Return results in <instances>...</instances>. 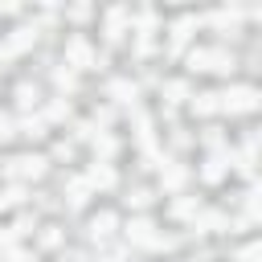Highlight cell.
<instances>
[{"mask_svg": "<svg viewBox=\"0 0 262 262\" xmlns=\"http://www.w3.org/2000/svg\"><path fill=\"white\" fill-rule=\"evenodd\" d=\"M254 106H258V90H254V86H229V90L221 94V111H229V115L254 111Z\"/></svg>", "mask_w": 262, "mask_h": 262, "instance_id": "6da1fadb", "label": "cell"}, {"mask_svg": "<svg viewBox=\"0 0 262 262\" xmlns=\"http://www.w3.org/2000/svg\"><path fill=\"white\" fill-rule=\"evenodd\" d=\"M8 172H12V176H33V180H37V176L45 172V160H41V156H20V160H12Z\"/></svg>", "mask_w": 262, "mask_h": 262, "instance_id": "7a4b0ae2", "label": "cell"}, {"mask_svg": "<svg viewBox=\"0 0 262 262\" xmlns=\"http://www.w3.org/2000/svg\"><path fill=\"white\" fill-rule=\"evenodd\" d=\"M127 237H131V242H143V246H156V225H151L147 217H135V221L127 225Z\"/></svg>", "mask_w": 262, "mask_h": 262, "instance_id": "3957f363", "label": "cell"}, {"mask_svg": "<svg viewBox=\"0 0 262 262\" xmlns=\"http://www.w3.org/2000/svg\"><path fill=\"white\" fill-rule=\"evenodd\" d=\"M115 225H119V221H115V213H111V209H102V213H94V217H90V233H94V237H111V233H115Z\"/></svg>", "mask_w": 262, "mask_h": 262, "instance_id": "277c9868", "label": "cell"}, {"mask_svg": "<svg viewBox=\"0 0 262 262\" xmlns=\"http://www.w3.org/2000/svg\"><path fill=\"white\" fill-rule=\"evenodd\" d=\"M33 41H37V29H29V25H25V29H16V33L8 37V53H20V49H29Z\"/></svg>", "mask_w": 262, "mask_h": 262, "instance_id": "5b68a950", "label": "cell"}, {"mask_svg": "<svg viewBox=\"0 0 262 262\" xmlns=\"http://www.w3.org/2000/svg\"><path fill=\"white\" fill-rule=\"evenodd\" d=\"M123 20H127V8H111V12H106V37H111V41L123 37Z\"/></svg>", "mask_w": 262, "mask_h": 262, "instance_id": "8992f818", "label": "cell"}, {"mask_svg": "<svg viewBox=\"0 0 262 262\" xmlns=\"http://www.w3.org/2000/svg\"><path fill=\"white\" fill-rule=\"evenodd\" d=\"M213 61H217L213 49H192L188 53V70H213Z\"/></svg>", "mask_w": 262, "mask_h": 262, "instance_id": "52a82bcc", "label": "cell"}, {"mask_svg": "<svg viewBox=\"0 0 262 262\" xmlns=\"http://www.w3.org/2000/svg\"><path fill=\"white\" fill-rule=\"evenodd\" d=\"M201 115H213V111H221V94H196V102H192Z\"/></svg>", "mask_w": 262, "mask_h": 262, "instance_id": "ba28073f", "label": "cell"}, {"mask_svg": "<svg viewBox=\"0 0 262 262\" xmlns=\"http://www.w3.org/2000/svg\"><path fill=\"white\" fill-rule=\"evenodd\" d=\"M111 180H115V176H111L106 168H94V172H90V184H111Z\"/></svg>", "mask_w": 262, "mask_h": 262, "instance_id": "9c48e42d", "label": "cell"}, {"mask_svg": "<svg viewBox=\"0 0 262 262\" xmlns=\"http://www.w3.org/2000/svg\"><path fill=\"white\" fill-rule=\"evenodd\" d=\"M0 12H4V16H8V12H16V4H0Z\"/></svg>", "mask_w": 262, "mask_h": 262, "instance_id": "30bf717a", "label": "cell"}]
</instances>
